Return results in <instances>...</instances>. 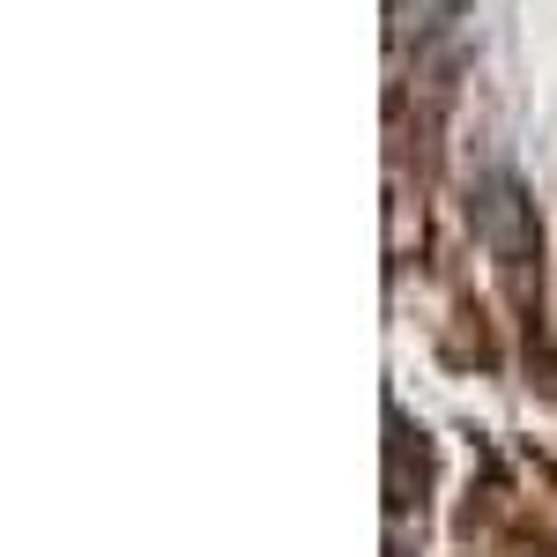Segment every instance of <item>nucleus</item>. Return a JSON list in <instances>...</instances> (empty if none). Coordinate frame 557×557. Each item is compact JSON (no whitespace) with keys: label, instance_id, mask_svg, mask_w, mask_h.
<instances>
[{"label":"nucleus","instance_id":"f257e3e1","mask_svg":"<svg viewBox=\"0 0 557 557\" xmlns=\"http://www.w3.org/2000/svg\"><path fill=\"white\" fill-rule=\"evenodd\" d=\"M469 231L483 238V253L520 268V275L543 260V215H535V201L513 172H483L469 186Z\"/></svg>","mask_w":557,"mask_h":557},{"label":"nucleus","instance_id":"f03ea898","mask_svg":"<svg viewBox=\"0 0 557 557\" xmlns=\"http://www.w3.org/2000/svg\"><path fill=\"white\" fill-rule=\"evenodd\" d=\"M386 498H394L401 513H417L431 498V446L409 417H394V438H386Z\"/></svg>","mask_w":557,"mask_h":557},{"label":"nucleus","instance_id":"7ed1b4c3","mask_svg":"<svg viewBox=\"0 0 557 557\" xmlns=\"http://www.w3.org/2000/svg\"><path fill=\"white\" fill-rule=\"evenodd\" d=\"M446 23H461V0H386V45L394 52H417Z\"/></svg>","mask_w":557,"mask_h":557}]
</instances>
